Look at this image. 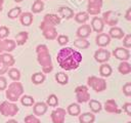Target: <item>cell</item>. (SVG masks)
I'll return each mask as SVG.
<instances>
[{
  "label": "cell",
  "mask_w": 131,
  "mask_h": 123,
  "mask_svg": "<svg viewBox=\"0 0 131 123\" xmlns=\"http://www.w3.org/2000/svg\"><path fill=\"white\" fill-rule=\"evenodd\" d=\"M89 18V14L86 11H82V12H78L75 15V20L79 24H85Z\"/></svg>",
  "instance_id": "31"
},
{
  "label": "cell",
  "mask_w": 131,
  "mask_h": 123,
  "mask_svg": "<svg viewBox=\"0 0 131 123\" xmlns=\"http://www.w3.org/2000/svg\"><path fill=\"white\" fill-rule=\"evenodd\" d=\"M91 31H92L91 27L89 25H85L84 24V25H82L81 27L78 28V30H77V36H78V38L86 39L87 37L90 36Z\"/></svg>",
  "instance_id": "14"
},
{
  "label": "cell",
  "mask_w": 131,
  "mask_h": 123,
  "mask_svg": "<svg viewBox=\"0 0 131 123\" xmlns=\"http://www.w3.org/2000/svg\"><path fill=\"white\" fill-rule=\"evenodd\" d=\"M9 34V29L5 26L0 27V39H5Z\"/></svg>",
  "instance_id": "41"
},
{
  "label": "cell",
  "mask_w": 131,
  "mask_h": 123,
  "mask_svg": "<svg viewBox=\"0 0 131 123\" xmlns=\"http://www.w3.org/2000/svg\"><path fill=\"white\" fill-rule=\"evenodd\" d=\"M112 72H113L112 67L110 65H107V64H104L103 63L100 66V68H99V73H100V75L102 77H108V76H111Z\"/></svg>",
  "instance_id": "27"
},
{
  "label": "cell",
  "mask_w": 131,
  "mask_h": 123,
  "mask_svg": "<svg viewBox=\"0 0 131 123\" xmlns=\"http://www.w3.org/2000/svg\"><path fill=\"white\" fill-rule=\"evenodd\" d=\"M55 80H56L59 84L64 85V84L68 83V81H69V77H68V75H67L66 73H63V72H59V73L55 74Z\"/></svg>",
  "instance_id": "34"
},
{
  "label": "cell",
  "mask_w": 131,
  "mask_h": 123,
  "mask_svg": "<svg viewBox=\"0 0 131 123\" xmlns=\"http://www.w3.org/2000/svg\"><path fill=\"white\" fill-rule=\"evenodd\" d=\"M33 111H34V114L36 116H43L46 112H47V105L46 102H37L34 105V108H33Z\"/></svg>",
  "instance_id": "17"
},
{
  "label": "cell",
  "mask_w": 131,
  "mask_h": 123,
  "mask_svg": "<svg viewBox=\"0 0 131 123\" xmlns=\"http://www.w3.org/2000/svg\"><path fill=\"white\" fill-rule=\"evenodd\" d=\"M19 98H20L21 105H23V106H26V107H31V106H33L34 102H35L33 96H31V95H21Z\"/></svg>",
  "instance_id": "35"
},
{
  "label": "cell",
  "mask_w": 131,
  "mask_h": 123,
  "mask_svg": "<svg viewBox=\"0 0 131 123\" xmlns=\"http://www.w3.org/2000/svg\"><path fill=\"white\" fill-rule=\"evenodd\" d=\"M29 38L28 32H19L18 34L15 35V43L17 45H24Z\"/></svg>",
  "instance_id": "25"
},
{
  "label": "cell",
  "mask_w": 131,
  "mask_h": 123,
  "mask_svg": "<svg viewBox=\"0 0 131 123\" xmlns=\"http://www.w3.org/2000/svg\"><path fill=\"white\" fill-rule=\"evenodd\" d=\"M17 112H18V107L12 101L5 100L0 104V113L5 117L15 116Z\"/></svg>",
  "instance_id": "4"
},
{
  "label": "cell",
  "mask_w": 131,
  "mask_h": 123,
  "mask_svg": "<svg viewBox=\"0 0 131 123\" xmlns=\"http://www.w3.org/2000/svg\"><path fill=\"white\" fill-rule=\"evenodd\" d=\"M87 84L96 92H101L106 88V82L103 78H98L96 76H90L87 79Z\"/></svg>",
  "instance_id": "5"
},
{
  "label": "cell",
  "mask_w": 131,
  "mask_h": 123,
  "mask_svg": "<svg viewBox=\"0 0 131 123\" xmlns=\"http://www.w3.org/2000/svg\"><path fill=\"white\" fill-rule=\"evenodd\" d=\"M8 76L13 80V81H18L20 79V72L16 68H11L8 71Z\"/></svg>",
  "instance_id": "36"
},
{
  "label": "cell",
  "mask_w": 131,
  "mask_h": 123,
  "mask_svg": "<svg viewBox=\"0 0 131 123\" xmlns=\"http://www.w3.org/2000/svg\"><path fill=\"white\" fill-rule=\"evenodd\" d=\"M36 53H37L38 63L40 64L41 68H42V72L44 74L50 73L53 70V66H52L51 56H50V53H49L47 46L44 44L38 45L36 48Z\"/></svg>",
  "instance_id": "2"
},
{
  "label": "cell",
  "mask_w": 131,
  "mask_h": 123,
  "mask_svg": "<svg viewBox=\"0 0 131 123\" xmlns=\"http://www.w3.org/2000/svg\"><path fill=\"white\" fill-rule=\"evenodd\" d=\"M125 18L127 20H131V8H128L127 11H126V14H125Z\"/></svg>",
  "instance_id": "47"
},
{
  "label": "cell",
  "mask_w": 131,
  "mask_h": 123,
  "mask_svg": "<svg viewBox=\"0 0 131 123\" xmlns=\"http://www.w3.org/2000/svg\"><path fill=\"white\" fill-rule=\"evenodd\" d=\"M75 93H76L78 102H86L90 99V93L88 91V87L85 85H80L76 87Z\"/></svg>",
  "instance_id": "8"
},
{
  "label": "cell",
  "mask_w": 131,
  "mask_h": 123,
  "mask_svg": "<svg viewBox=\"0 0 131 123\" xmlns=\"http://www.w3.org/2000/svg\"><path fill=\"white\" fill-rule=\"evenodd\" d=\"M16 46V43L15 41L11 40V39H4L2 41V48H3V51H6V52H10L12 51Z\"/></svg>",
  "instance_id": "21"
},
{
  "label": "cell",
  "mask_w": 131,
  "mask_h": 123,
  "mask_svg": "<svg viewBox=\"0 0 131 123\" xmlns=\"http://www.w3.org/2000/svg\"><path fill=\"white\" fill-rule=\"evenodd\" d=\"M118 70H119V72H120L121 74L127 75V74H129V73L131 72V66H130L129 63H127V61L125 60V61H122V63L119 65Z\"/></svg>",
  "instance_id": "29"
},
{
  "label": "cell",
  "mask_w": 131,
  "mask_h": 123,
  "mask_svg": "<svg viewBox=\"0 0 131 123\" xmlns=\"http://www.w3.org/2000/svg\"><path fill=\"white\" fill-rule=\"evenodd\" d=\"M103 108L107 113H112V114H120L121 113V110L118 108V105L115 101V99H107L104 102Z\"/></svg>",
  "instance_id": "13"
},
{
  "label": "cell",
  "mask_w": 131,
  "mask_h": 123,
  "mask_svg": "<svg viewBox=\"0 0 131 123\" xmlns=\"http://www.w3.org/2000/svg\"><path fill=\"white\" fill-rule=\"evenodd\" d=\"M103 1L102 0H88V6H87V13L91 15H96L100 12L102 8Z\"/></svg>",
  "instance_id": "9"
},
{
  "label": "cell",
  "mask_w": 131,
  "mask_h": 123,
  "mask_svg": "<svg viewBox=\"0 0 131 123\" xmlns=\"http://www.w3.org/2000/svg\"><path fill=\"white\" fill-rule=\"evenodd\" d=\"M113 54H114L115 57H117L118 59H120L122 61L128 60L129 57H130V52L125 47H117L116 49H114Z\"/></svg>",
  "instance_id": "11"
},
{
  "label": "cell",
  "mask_w": 131,
  "mask_h": 123,
  "mask_svg": "<svg viewBox=\"0 0 131 123\" xmlns=\"http://www.w3.org/2000/svg\"><path fill=\"white\" fill-rule=\"evenodd\" d=\"M96 44L100 47H104L106 45L110 44L111 42V37L108 36V34H105V33H99L97 36H96Z\"/></svg>",
  "instance_id": "15"
},
{
  "label": "cell",
  "mask_w": 131,
  "mask_h": 123,
  "mask_svg": "<svg viewBox=\"0 0 131 123\" xmlns=\"http://www.w3.org/2000/svg\"><path fill=\"white\" fill-rule=\"evenodd\" d=\"M89 45H90L89 41H87L86 39H83V38H79L74 41V46H76L77 48H80V49H86L89 47Z\"/></svg>",
  "instance_id": "28"
},
{
  "label": "cell",
  "mask_w": 131,
  "mask_h": 123,
  "mask_svg": "<svg viewBox=\"0 0 131 123\" xmlns=\"http://www.w3.org/2000/svg\"><path fill=\"white\" fill-rule=\"evenodd\" d=\"M3 0H0V12L2 11V9H3V7H2V5H3Z\"/></svg>",
  "instance_id": "50"
},
{
  "label": "cell",
  "mask_w": 131,
  "mask_h": 123,
  "mask_svg": "<svg viewBox=\"0 0 131 123\" xmlns=\"http://www.w3.org/2000/svg\"><path fill=\"white\" fill-rule=\"evenodd\" d=\"M32 11L34 13H39L44 9V2L42 0H36L32 5Z\"/></svg>",
  "instance_id": "33"
},
{
  "label": "cell",
  "mask_w": 131,
  "mask_h": 123,
  "mask_svg": "<svg viewBox=\"0 0 131 123\" xmlns=\"http://www.w3.org/2000/svg\"><path fill=\"white\" fill-rule=\"evenodd\" d=\"M24 93V86L20 82L14 81L6 87V97L8 98L9 101L15 102L19 99V97Z\"/></svg>",
  "instance_id": "3"
},
{
  "label": "cell",
  "mask_w": 131,
  "mask_h": 123,
  "mask_svg": "<svg viewBox=\"0 0 131 123\" xmlns=\"http://www.w3.org/2000/svg\"><path fill=\"white\" fill-rule=\"evenodd\" d=\"M3 52V48H2V40L0 39V53Z\"/></svg>",
  "instance_id": "49"
},
{
  "label": "cell",
  "mask_w": 131,
  "mask_h": 123,
  "mask_svg": "<svg viewBox=\"0 0 131 123\" xmlns=\"http://www.w3.org/2000/svg\"><path fill=\"white\" fill-rule=\"evenodd\" d=\"M101 19H102L104 25H108L111 27H115L119 22V16H118V13L115 12L114 10H107V11L103 12Z\"/></svg>",
  "instance_id": "7"
},
{
  "label": "cell",
  "mask_w": 131,
  "mask_h": 123,
  "mask_svg": "<svg viewBox=\"0 0 131 123\" xmlns=\"http://www.w3.org/2000/svg\"><path fill=\"white\" fill-rule=\"evenodd\" d=\"M127 123H131V122H130V121H128V122H127Z\"/></svg>",
  "instance_id": "52"
},
{
  "label": "cell",
  "mask_w": 131,
  "mask_h": 123,
  "mask_svg": "<svg viewBox=\"0 0 131 123\" xmlns=\"http://www.w3.org/2000/svg\"><path fill=\"white\" fill-rule=\"evenodd\" d=\"M123 110L126 112V114L128 116H131V104L130 102H126L123 105Z\"/></svg>",
  "instance_id": "45"
},
{
  "label": "cell",
  "mask_w": 131,
  "mask_h": 123,
  "mask_svg": "<svg viewBox=\"0 0 131 123\" xmlns=\"http://www.w3.org/2000/svg\"><path fill=\"white\" fill-rule=\"evenodd\" d=\"M14 1H15V2H21L23 0H14Z\"/></svg>",
  "instance_id": "51"
},
{
  "label": "cell",
  "mask_w": 131,
  "mask_h": 123,
  "mask_svg": "<svg viewBox=\"0 0 131 123\" xmlns=\"http://www.w3.org/2000/svg\"><path fill=\"white\" fill-rule=\"evenodd\" d=\"M123 93L126 96H130L131 95V83H126L123 86Z\"/></svg>",
  "instance_id": "43"
},
{
  "label": "cell",
  "mask_w": 131,
  "mask_h": 123,
  "mask_svg": "<svg viewBox=\"0 0 131 123\" xmlns=\"http://www.w3.org/2000/svg\"><path fill=\"white\" fill-rule=\"evenodd\" d=\"M0 60H2L8 68L11 67V66H13L14 63H15L14 57H13L11 54H9L8 52H6V53H1V54H0Z\"/></svg>",
  "instance_id": "22"
},
{
  "label": "cell",
  "mask_w": 131,
  "mask_h": 123,
  "mask_svg": "<svg viewBox=\"0 0 131 123\" xmlns=\"http://www.w3.org/2000/svg\"><path fill=\"white\" fill-rule=\"evenodd\" d=\"M19 20L23 26H30L33 23V14L31 12H23L19 15Z\"/></svg>",
  "instance_id": "20"
},
{
  "label": "cell",
  "mask_w": 131,
  "mask_h": 123,
  "mask_svg": "<svg viewBox=\"0 0 131 123\" xmlns=\"http://www.w3.org/2000/svg\"><path fill=\"white\" fill-rule=\"evenodd\" d=\"M6 123H18L16 120H13V119H11V120H8Z\"/></svg>",
  "instance_id": "48"
},
{
  "label": "cell",
  "mask_w": 131,
  "mask_h": 123,
  "mask_svg": "<svg viewBox=\"0 0 131 123\" xmlns=\"http://www.w3.org/2000/svg\"><path fill=\"white\" fill-rule=\"evenodd\" d=\"M89 108L90 110L92 111V113H98L101 111L102 109V106L101 104L98 101V100H95V99H89Z\"/></svg>",
  "instance_id": "26"
},
{
  "label": "cell",
  "mask_w": 131,
  "mask_h": 123,
  "mask_svg": "<svg viewBox=\"0 0 131 123\" xmlns=\"http://www.w3.org/2000/svg\"><path fill=\"white\" fill-rule=\"evenodd\" d=\"M45 80V74L43 72H37L32 76V81L34 84H41Z\"/></svg>",
  "instance_id": "32"
},
{
  "label": "cell",
  "mask_w": 131,
  "mask_h": 123,
  "mask_svg": "<svg viewBox=\"0 0 131 123\" xmlns=\"http://www.w3.org/2000/svg\"><path fill=\"white\" fill-rule=\"evenodd\" d=\"M68 113H69L71 116H79L80 113H81L80 106H79L78 104H71V105L68 107Z\"/></svg>",
  "instance_id": "30"
},
{
  "label": "cell",
  "mask_w": 131,
  "mask_h": 123,
  "mask_svg": "<svg viewBox=\"0 0 131 123\" xmlns=\"http://www.w3.org/2000/svg\"><path fill=\"white\" fill-rule=\"evenodd\" d=\"M124 35H125V33L123 32V30L119 27H116V26L111 28V30L108 32V36L111 38H115V39H121L124 37Z\"/></svg>",
  "instance_id": "19"
},
{
  "label": "cell",
  "mask_w": 131,
  "mask_h": 123,
  "mask_svg": "<svg viewBox=\"0 0 131 123\" xmlns=\"http://www.w3.org/2000/svg\"><path fill=\"white\" fill-rule=\"evenodd\" d=\"M58 13L61 17H63L66 19H70L74 16V11L70 7H59Z\"/></svg>",
  "instance_id": "24"
},
{
  "label": "cell",
  "mask_w": 131,
  "mask_h": 123,
  "mask_svg": "<svg viewBox=\"0 0 131 123\" xmlns=\"http://www.w3.org/2000/svg\"><path fill=\"white\" fill-rule=\"evenodd\" d=\"M103 28H104V24L102 19L98 16H94L91 22V29H93L96 33H101L103 31Z\"/></svg>",
  "instance_id": "16"
},
{
  "label": "cell",
  "mask_w": 131,
  "mask_h": 123,
  "mask_svg": "<svg viewBox=\"0 0 131 123\" xmlns=\"http://www.w3.org/2000/svg\"><path fill=\"white\" fill-rule=\"evenodd\" d=\"M7 71H8V67H7L2 60H0V74H1V75H2V74H5Z\"/></svg>",
  "instance_id": "46"
},
{
  "label": "cell",
  "mask_w": 131,
  "mask_h": 123,
  "mask_svg": "<svg viewBox=\"0 0 131 123\" xmlns=\"http://www.w3.org/2000/svg\"><path fill=\"white\" fill-rule=\"evenodd\" d=\"M110 57H111L110 51L106 50V49H103V48H100V49L96 50L95 53H94V58H95V60L98 61V63H101V64L106 63V61L110 59Z\"/></svg>",
  "instance_id": "12"
},
{
  "label": "cell",
  "mask_w": 131,
  "mask_h": 123,
  "mask_svg": "<svg viewBox=\"0 0 131 123\" xmlns=\"http://www.w3.org/2000/svg\"><path fill=\"white\" fill-rule=\"evenodd\" d=\"M66 110L62 108H57L51 113L52 123H64L66 120Z\"/></svg>",
  "instance_id": "10"
},
{
  "label": "cell",
  "mask_w": 131,
  "mask_h": 123,
  "mask_svg": "<svg viewBox=\"0 0 131 123\" xmlns=\"http://www.w3.org/2000/svg\"><path fill=\"white\" fill-rule=\"evenodd\" d=\"M57 42H58L59 45L63 46V45H66V44L69 42V37L66 36V35H59V36L57 37Z\"/></svg>",
  "instance_id": "42"
},
{
  "label": "cell",
  "mask_w": 131,
  "mask_h": 123,
  "mask_svg": "<svg viewBox=\"0 0 131 123\" xmlns=\"http://www.w3.org/2000/svg\"><path fill=\"white\" fill-rule=\"evenodd\" d=\"M7 87V80L4 76H0V91L5 90Z\"/></svg>",
  "instance_id": "44"
},
{
  "label": "cell",
  "mask_w": 131,
  "mask_h": 123,
  "mask_svg": "<svg viewBox=\"0 0 131 123\" xmlns=\"http://www.w3.org/2000/svg\"><path fill=\"white\" fill-rule=\"evenodd\" d=\"M43 20L46 22L47 24L52 25V26L55 27L60 23V16H58L57 14H54V13H48L44 16Z\"/></svg>",
  "instance_id": "18"
},
{
  "label": "cell",
  "mask_w": 131,
  "mask_h": 123,
  "mask_svg": "<svg viewBox=\"0 0 131 123\" xmlns=\"http://www.w3.org/2000/svg\"><path fill=\"white\" fill-rule=\"evenodd\" d=\"M20 13H21V8H20V7H14V8H11V9L8 11L7 16H8L9 18L13 19V18H16L17 16H19Z\"/></svg>",
  "instance_id": "37"
},
{
  "label": "cell",
  "mask_w": 131,
  "mask_h": 123,
  "mask_svg": "<svg viewBox=\"0 0 131 123\" xmlns=\"http://www.w3.org/2000/svg\"><path fill=\"white\" fill-rule=\"evenodd\" d=\"M46 105L47 106H50V107H56L58 105V98H57V96L55 94H50L47 97Z\"/></svg>",
  "instance_id": "38"
},
{
  "label": "cell",
  "mask_w": 131,
  "mask_h": 123,
  "mask_svg": "<svg viewBox=\"0 0 131 123\" xmlns=\"http://www.w3.org/2000/svg\"><path fill=\"white\" fill-rule=\"evenodd\" d=\"M40 29L43 32V36L47 39V40H53L57 37V31L55 29L54 26L47 24L46 22L42 20L41 25H40Z\"/></svg>",
  "instance_id": "6"
},
{
  "label": "cell",
  "mask_w": 131,
  "mask_h": 123,
  "mask_svg": "<svg viewBox=\"0 0 131 123\" xmlns=\"http://www.w3.org/2000/svg\"><path fill=\"white\" fill-rule=\"evenodd\" d=\"M25 123H41V122L35 115H28L25 118Z\"/></svg>",
  "instance_id": "39"
},
{
  "label": "cell",
  "mask_w": 131,
  "mask_h": 123,
  "mask_svg": "<svg viewBox=\"0 0 131 123\" xmlns=\"http://www.w3.org/2000/svg\"><path fill=\"white\" fill-rule=\"evenodd\" d=\"M56 60L61 69L72 71L76 70L80 66L82 61V54L72 47H63L58 51Z\"/></svg>",
  "instance_id": "1"
},
{
  "label": "cell",
  "mask_w": 131,
  "mask_h": 123,
  "mask_svg": "<svg viewBox=\"0 0 131 123\" xmlns=\"http://www.w3.org/2000/svg\"><path fill=\"white\" fill-rule=\"evenodd\" d=\"M94 120H95V116L93 113H90V112L84 113L79 116L80 123H93Z\"/></svg>",
  "instance_id": "23"
},
{
  "label": "cell",
  "mask_w": 131,
  "mask_h": 123,
  "mask_svg": "<svg viewBox=\"0 0 131 123\" xmlns=\"http://www.w3.org/2000/svg\"><path fill=\"white\" fill-rule=\"evenodd\" d=\"M123 45L125 46V48L131 47V35L130 34L124 35V37H123Z\"/></svg>",
  "instance_id": "40"
}]
</instances>
